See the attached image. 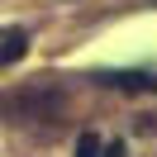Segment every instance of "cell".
<instances>
[{
  "mask_svg": "<svg viewBox=\"0 0 157 157\" xmlns=\"http://www.w3.org/2000/svg\"><path fill=\"white\" fill-rule=\"evenodd\" d=\"M105 157H124V143H119V138H114V143L105 147Z\"/></svg>",
  "mask_w": 157,
  "mask_h": 157,
  "instance_id": "4",
  "label": "cell"
},
{
  "mask_svg": "<svg viewBox=\"0 0 157 157\" xmlns=\"http://www.w3.org/2000/svg\"><path fill=\"white\" fill-rule=\"evenodd\" d=\"M24 52H29V33L24 29H0V71L14 67Z\"/></svg>",
  "mask_w": 157,
  "mask_h": 157,
  "instance_id": "2",
  "label": "cell"
},
{
  "mask_svg": "<svg viewBox=\"0 0 157 157\" xmlns=\"http://www.w3.org/2000/svg\"><path fill=\"white\" fill-rule=\"evenodd\" d=\"M76 157H105L100 138H95V133H81V138H76Z\"/></svg>",
  "mask_w": 157,
  "mask_h": 157,
  "instance_id": "3",
  "label": "cell"
},
{
  "mask_svg": "<svg viewBox=\"0 0 157 157\" xmlns=\"http://www.w3.org/2000/svg\"><path fill=\"white\" fill-rule=\"evenodd\" d=\"M100 81L109 90H157V71H105Z\"/></svg>",
  "mask_w": 157,
  "mask_h": 157,
  "instance_id": "1",
  "label": "cell"
}]
</instances>
